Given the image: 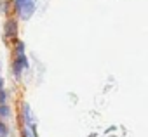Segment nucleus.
I'll return each instance as SVG.
<instances>
[{
    "label": "nucleus",
    "mask_w": 148,
    "mask_h": 137,
    "mask_svg": "<svg viewBox=\"0 0 148 137\" xmlns=\"http://www.w3.org/2000/svg\"><path fill=\"white\" fill-rule=\"evenodd\" d=\"M25 113H26V121H32V115H30V106H25Z\"/></svg>",
    "instance_id": "nucleus-5"
},
{
    "label": "nucleus",
    "mask_w": 148,
    "mask_h": 137,
    "mask_svg": "<svg viewBox=\"0 0 148 137\" xmlns=\"http://www.w3.org/2000/svg\"><path fill=\"white\" fill-rule=\"evenodd\" d=\"M4 101H5V92L0 90V104H4Z\"/></svg>",
    "instance_id": "nucleus-7"
},
{
    "label": "nucleus",
    "mask_w": 148,
    "mask_h": 137,
    "mask_svg": "<svg viewBox=\"0 0 148 137\" xmlns=\"http://www.w3.org/2000/svg\"><path fill=\"white\" fill-rule=\"evenodd\" d=\"M18 5H19V12L23 16V19H30L32 14L35 12L37 7V0H18Z\"/></svg>",
    "instance_id": "nucleus-1"
},
{
    "label": "nucleus",
    "mask_w": 148,
    "mask_h": 137,
    "mask_svg": "<svg viewBox=\"0 0 148 137\" xmlns=\"http://www.w3.org/2000/svg\"><path fill=\"white\" fill-rule=\"evenodd\" d=\"M2 85H4V82H2V78H0V90H2Z\"/></svg>",
    "instance_id": "nucleus-10"
},
{
    "label": "nucleus",
    "mask_w": 148,
    "mask_h": 137,
    "mask_svg": "<svg viewBox=\"0 0 148 137\" xmlns=\"http://www.w3.org/2000/svg\"><path fill=\"white\" fill-rule=\"evenodd\" d=\"M5 31H7V37H16V33H18L16 21H9V23H7V28H5Z\"/></svg>",
    "instance_id": "nucleus-2"
},
{
    "label": "nucleus",
    "mask_w": 148,
    "mask_h": 137,
    "mask_svg": "<svg viewBox=\"0 0 148 137\" xmlns=\"http://www.w3.org/2000/svg\"><path fill=\"white\" fill-rule=\"evenodd\" d=\"M9 113H11V111H9L7 106H4V104L0 106V116H9Z\"/></svg>",
    "instance_id": "nucleus-4"
},
{
    "label": "nucleus",
    "mask_w": 148,
    "mask_h": 137,
    "mask_svg": "<svg viewBox=\"0 0 148 137\" xmlns=\"http://www.w3.org/2000/svg\"><path fill=\"white\" fill-rule=\"evenodd\" d=\"M23 49H25V45H23V43H18V52H19V54L23 52Z\"/></svg>",
    "instance_id": "nucleus-8"
},
{
    "label": "nucleus",
    "mask_w": 148,
    "mask_h": 137,
    "mask_svg": "<svg viewBox=\"0 0 148 137\" xmlns=\"http://www.w3.org/2000/svg\"><path fill=\"white\" fill-rule=\"evenodd\" d=\"M25 66H26V59H25V56H19L18 61H16V68H14L16 73H19V71H21V68H25Z\"/></svg>",
    "instance_id": "nucleus-3"
},
{
    "label": "nucleus",
    "mask_w": 148,
    "mask_h": 137,
    "mask_svg": "<svg viewBox=\"0 0 148 137\" xmlns=\"http://www.w3.org/2000/svg\"><path fill=\"white\" fill-rule=\"evenodd\" d=\"M7 134V128H5V125L4 123H0V137H4Z\"/></svg>",
    "instance_id": "nucleus-6"
},
{
    "label": "nucleus",
    "mask_w": 148,
    "mask_h": 137,
    "mask_svg": "<svg viewBox=\"0 0 148 137\" xmlns=\"http://www.w3.org/2000/svg\"><path fill=\"white\" fill-rule=\"evenodd\" d=\"M25 137H32V135H30V132H28V130H26V132H25Z\"/></svg>",
    "instance_id": "nucleus-9"
}]
</instances>
